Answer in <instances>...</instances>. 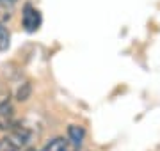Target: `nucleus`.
I'll return each instance as SVG.
<instances>
[{"label": "nucleus", "instance_id": "obj_1", "mask_svg": "<svg viewBox=\"0 0 160 151\" xmlns=\"http://www.w3.org/2000/svg\"><path fill=\"white\" fill-rule=\"evenodd\" d=\"M41 22H43L41 12L34 6L25 4V7H23V11H22V23L25 27V30L27 32H36L41 27Z\"/></svg>", "mask_w": 160, "mask_h": 151}, {"label": "nucleus", "instance_id": "obj_2", "mask_svg": "<svg viewBox=\"0 0 160 151\" xmlns=\"http://www.w3.org/2000/svg\"><path fill=\"white\" fill-rule=\"evenodd\" d=\"M14 128V109L11 101H2L0 103V130H9Z\"/></svg>", "mask_w": 160, "mask_h": 151}, {"label": "nucleus", "instance_id": "obj_3", "mask_svg": "<svg viewBox=\"0 0 160 151\" xmlns=\"http://www.w3.org/2000/svg\"><path fill=\"white\" fill-rule=\"evenodd\" d=\"M68 137L73 144H80L84 140V137H86V130H84V126H80V124H69Z\"/></svg>", "mask_w": 160, "mask_h": 151}, {"label": "nucleus", "instance_id": "obj_4", "mask_svg": "<svg viewBox=\"0 0 160 151\" xmlns=\"http://www.w3.org/2000/svg\"><path fill=\"white\" fill-rule=\"evenodd\" d=\"M41 151H68V142L62 137H57V139H52Z\"/></svg>", "mask_w": 160, "mask_h": 151}, {"label": "nucleus", "instance_id": "obj_5", "mask_svg": "<svg viewBox=\"0 0 160 151\" xmlns=\"http://www.w3.org/2000/svg\"><path fill=\"white\" fill-rule=\"evenodd\" d=\"M20 146L11 139V137H6V139L0 140V151H18Z\"/></svg>", "mask_w": 160, "mask_h": 151}, {"label": "nucleus", "instance_id": "obj_6", "mask_svg": "<svg viewBox=\"0 0 160 151\" xmlns=\"http://www.w3.org/2000/svg\"><path fill=\"white\" fill-rule=\"evenodd\" d=\"M7 46H9V32L4 23H0V52H4Z\"/></svg>", "mask_w": 160, "mask_h": 151}, {"label": "nucleus", "instance_id": "obj_7", "mask_svg": "<svg viewBox=\"0 0 160 151\" xmlns=\"http://www.w3.org/2000/svg\"><path fill=\"white\" fill-rule=\"evenodd\" d=\"M0 2H2V4H9V6H11V4H14L16 0H0Z\"/></svg>", "mask_w": 160, "mask_h": 151}, {"label": "nucleus", "instance_id": "obj_8", "mask_svg": "<svg viewBox=\"0 0 160 151\" xmlns=\"http://www.w3.org/2000/svg\"><path fill=\"white\" fill-rule=\"evenodd\" d=\"M27 151H36V149H27Z\"/></svg>", "mask_w": 160, "mask_h": 151}]
</instances>
